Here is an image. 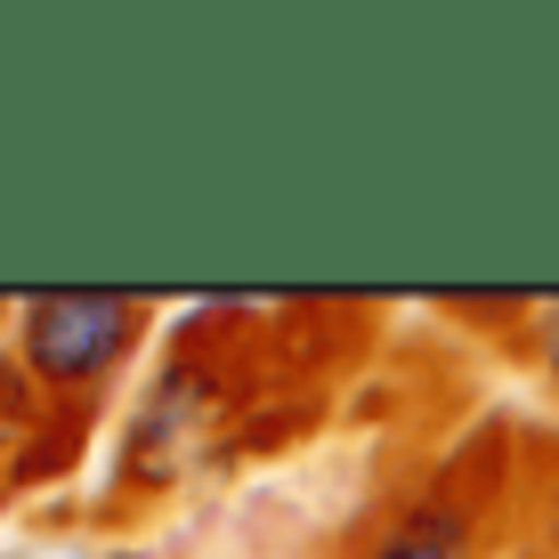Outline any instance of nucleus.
Listing matches in <instances>:
<instances>
[{"label": "nucleus", "instance_id": "39448f33", "mask_svg": "<svg viewBox=\"0 0 559 559\" xmlns=\"http://www.w3.org/2000/svg\"><path fill=\"white\" fill-rule=\"evenodd\" d=\"M527 365L559 390V300H535L527 308Z\"/></svg>", "mask_w": 559, "mask_h": 559}, {"label": "nucleus", "instance_id": "f257e3e1", "mask_svg": "<svg viewBox=\"0 0 559 559\" xmlns=\"http://www.w3.org/2000/svg\"><path fill=\"white\" fill-rule=\"evenodd\" d=\"M511 471L519 421L471 430L381 511V527H365V559H511Z\"/></svg>", "mask_w": 559, "mask_h": 559}, {"label": "nucleus", "instance_id": "7ed1b4c3", "mask_svg": "<svg viewBox=\"0 0 559 559\" xmlns=\"http://www.w3.org/2000/svg\"><path fill=\"white\" fill-rule=\"evenodd\" d=\"M90 430H98V421L57 406L41 381L0 349V511H16L25 495L57 487V478L90 454Z\"/></svg>", "mask_w": 559, "mask_h": 559}, {"label": "nucleus", "instance_id": "20e7f679", "mask_svg": "<svg viewBox=\"0 0 559 559\" xmlns=\"http://www.w3.org/2000/svg\"><path fill=\"white\" fill-rule=\"evenodd\" d=\"M511 559H559V430H535V421H519Z\"/></svg>", "mask_w": 559, "mask_h": 559}, {"label": "nucleus", "instance_id": "f03ea898", "mask_svg": "<svg viewBox=\"0 0 559 559\" xmlns=\"http://www.w3.org/2000/svg\"><path fill=\"white\" fill-rule=\"evenodd\" d=\"M154 341V300L139 293H33L9 317V357L57 397V406L90 414L122 390L130 357Z\"/></svg>", "mask_w": 559, "mask_h": 559}, {"label": "nucleus", "instance_id": "423d86ee", "mask_svg": "<svg viewBox=\"0 0 559 559\" xmlns=\"http://www.w3.org/2000/svg\"><path fill=\"white\" fill-rule=\"evenodd\" d=\"M16 317V300H0V324H9ZM0 349H9V333H0Z\"/></svg>", "mask_w": 559, "mask_h": 559}]
</instances>
